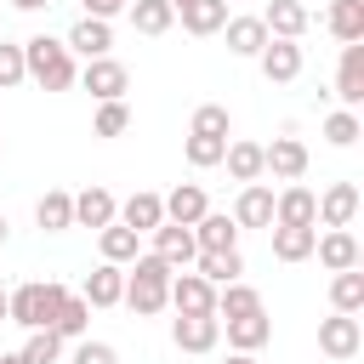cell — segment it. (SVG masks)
Listing matches in <instances>:
<instances>
[{"label": "cell", "instance_id": "obj_10", "mask_svg": "<svg viewBox=\"0 0 364 364\" xmlns=\"http://www.w3.org/2000/svg\"><path fill=\"white\" fill-rule=\"evenodd\" d=\"M262 171H273V176H284V182H301V171H307V148H301L296 136H273V142L262 148Z\"/></svg>", "mask_w": 364, "mask_h": 364}, {"label": "cell", "instance_id": "obj_31", "mask_svg": "<svg viewBox=\"0 0 364 364\" xmlns=\"http://www.w3.org/2000/svg\"><path fill=\"white\" fill-rule=\"evenodd\" d=\"M245 313H262V296L250 284H216V318H245Z\"/></svg>", "mask_w": 364, "mask_h": 364}, {"label": "cell", "instance_id": "obj_14", "mask_svg": "<svg viewBox=\"0 0 364 364\" xmlns=\"http://www.w3.org/2000/svg\"><path fill=\"white\" fill-rule=\"evenodd\" d=\"M68 51H80V57H108V46H114V28H108V17H80L74 28H68V40H63Z\"/></svg>", "mask_w": 364, "mask_h": 364}, {"label": "cell", "instance_id": "obj_46", "mask_svg": "<svg viewBox=\"0 0 364 364\" xmlns=\"http://www.w3.org/2000/svg\"><path fill=\"white\" fill-rule=\"evenodd\" d=\"M228 364H256V358H250V353H233V358H228Z\"/></svg>", "mask_w": 364, "mask_h": 364}, {"label": "cell", "instance_id": "obj_49", "mask_svg": "<svg viewBox=\"0 0 364 364\" xmlns=\"http://www.w3.org/2000/svg\"><path fill=\"white\" fill-rule=\"evenodd\" d=\"M182 6H188V0H171V11H182Z\"/></svg>", "mask_w": 364, "mask_h": 364}, {"label": "cell", "instance_id": "obj_11", "mask_svg": "<svg viewBox=\"0 0 364 364\" xmlns=\"http://www.w3.org/2000/svg\"><path fill=\"white\" fill-rule=\"evenodd\" d=\"M154 256H159V262H171V267H188V262L199 256L193 228H182V222H159V228H154Z\"/></svg>", "mask_w": 364, "mask_h": 364}, {"label": "cell", "instance_id": "obj_6", "mask_svg": "<svg viewBox=\"0 0 364 364\" xmlns=\"http://www.w3.org/2000/svg\"><path fill=\"white\" fill-rule=\"evenodd\" d=\"M165 301L176 307V313H216V284L210 279H199V273H171V290H165Z\"/></svg>", "mask_w": 364, "mask_h": 364}, {"label": "cell", "instance_id": "obj_4", "mask_svg": "<svg viewBox=\"0 0 364 364\" xmlns=\"http://www.w3.org/2000/svg\"><path fill=\"white\" fill-rule=\"evenodd\" d=\"M358 347H364V330H358V318L353 313H330V318H318V353L324 358H358Z\"/></svg>", "mask_w": 364, "mask_h": 364}, {"label": "cell", "instance_id": "obj_19", "mask_svg": "<svg viewBox=\"0 0 364 364\" xmlns=\"http://www.w3.org/2000/svg\"><path fill=\"white\" fill-rule=\"evenodd\" d=\"M262 23H267V34H273V40H301L313 17H307V6H301V0H273V6L262 11Z\"/></svg>", "mask_w": 364, "mask_h": 364}, {"label": "cell", "instance_id": "obj_24", "mask_svg": "<svg viewBox=\"0 0 364 364\" xmlns=\"http://www.w3.org/2000/svg\"><path fill=\"white\" fill-rule=\"evenodd\" d=\"M353 210H358V188H353V182H330L324 199H318V222H324V228H347Z\"/></svg>", "mask_w": 364, "mask_h": 364}, {"label": "cell", "instance_id": "obj_16", "mask_svg": "<svg viewBox=\"0 0 364 364\" xmlns=\"http://www.w3.org/2000/svg\"><path fill=\"white\" fill-rule=\"evenodd\" d=\"M233 222L239 228H273V188L245 182L239 188V205H233Z\"/></svg>", "mask_w": 364, "mask_h": 364}, {"label": "cell", "instance_id": "obj_2", "mask_svg": "<svg viewBox=\"0 0 364 364\" xmlns=\"http://www.w3.org/2000/svg\"><path fill=\"white\" fill-rule=\"evenodd\" d=\"M171 273H176V267H171V262H159L154 250H148V256H136V262H131V273H125V296H119V301H125L136 318H154V313L165 307Z\"/></svg>", "mask_w": 364, "mask_h": 364}, {"label": "cell", "instance_id": "obj_27", "mask_svg": "<svg viewBox=\"0 0 364 364\" xmlns=\"http://www.w3.org/2000/svg\"><path fill=\"white\" fill-rule=\"evenodd\" d=\"M176 17H182L188 34H216V28L228 23V0H188Z\"/></svg>", "mask_w": 364, "mask_h": 364}, {"label": "cell", "instance_id": "obj_23", "mask_svg": "<svg viewBox=\"0 0 364 364\" xmlns=\"http://www.w3.org/2000/svg\"><path fill=\"white\" fill-rule=\"evenodd\" d=\"M222 34H228V51H233V57H256V51L267 46V23H262V17H228Z\"/></svg>", "mask_w": 364, "mask_h": 364}, {"label": "cell", "instance_id": "obj_18", "mask_svg": "<svg viewBox=\"0 0 364 364\" xmlns=\"http://www.w3.org/2000/svg\"><path fill=\"white\" fill-rule=\"evenodd\" d=\"M313 256H318L330 273H341V267H358V239H353L347 228H330V233H318V239H313Z\"/></svg>", "mask_w": 364, "mask_h": 364}, {"label": "cell", "instance_id": "obj_41", "mask_svg": "<svg viewBox=\"0 0 364 364\" xmlns=\"http://www.w3.org/2000/svg\"><path fill=\"white\" fill-rule=\"evenodd\" d=\"M228 125H233V119H228V108H222V102L193 108V131H199V136H228Z\"/></svg>", "mask_w": 364, "mask_h": 364}, {"label": "cell", "instance_id": "obj_30", "mask_svg": "<svg viewBox=\"0 0 364 364\" xmlns=\"http://www.w3.org/2000/svg\"><path fill=\"white\" fill-rule=\"evenodd\" d=\"M193 262H199V279H210V284H233L245 273V256L239 250H199Z\"/></svg>", "mask_w": 364, "mask_h": 364}, {"label": "cell", "instance_id": "obj_22", "mask_svg": "<svg viewBox=\"0 0 364 364\" xmlns=\"http://www.w3.org/2000/svg\"><path fill=\"white\" fill-rule=\"evenodd\" d=\"M222 324H228V347L233 353H256L273 336V318L267 313H245V318H222Z\"/></svg>", "mask_w": 364, "mask_h": 364}, {"label": "cell", "instance_id": "obj_9", "mask_svg": "<svg viewBox=\"0 0 364 364\" xmlns=\"http://www.w3.org/2000/svg\"><path fill=\"white\" fill-rule=\"evenodd\" d=\"M336 97L347 108L364 102V40H347L341 46V68H336Z\"/></svg>", "mask_w": 364, "mask_h": 364}, {"label": "cell", "instance_id": "obj_25", "mask_svg": "<svg viewBox=\"0 0 364 364\" xmlns=\"http://www.w3.org/2000/svg\"><path fill=\"white\" fill-rule=\"evenodd\" d=\"M34 222H40L46 233H63V228H74V193H63V188H46V193H40V205H34Z\"/></svg>", "mask_w": 364, "mask_h": 364}, {"label": "cell", "instance_id": "obj_48", "mask_svg": "<svg viewBox=\"0 0 364 364\" xmlns=\"http://www.w3.org/2000/svg\"><path fill=\"white\" fill-rule=\"evenodd\" d=\"M0 318H6V290H0Z\"/></svg>", "mask_w": 364, "mask_h": 364}, {"label": "cell", "instance_id": "obj_35", "mask_svg": "<svg viewBox=\"0 0 364 364\" xmlns=\"http://www.w3.org/2000/svg\"><path fill=\"white\" fill-rule=\"evenodd\" d=\"M85 324H91V301L85 296H63V307L51 313V330L68 341V336H85Z\"/></svg>", "mask_w": 364, "mask_h": 364}, {"label": "cell", "instance_id": "obj_13", "mask_svg": "<svg viewBox=\"0 0 364 364\" xmlns=\"http://www.w3.org/2000/svg\"><path fill=\"white\" fill-rule=\"evenodd\" d=\"M80 296H85L91 307H119V296H125V273H119V262L91 267V273H85V284H80Z\"/></svg>", "mask_w": 364, "mask_h": 364}, {"label": "cell", "instance_id": "obj_26", "mask_svg": "<svg viewBox=\"0 0 364 364\" xmlns=\"http://www.w3.org/2000/svg\"><path fill=\"white\" fill-rule=\"evenodd\" d=\"M313 239H318V228H284V222H273V256L279 262H307Z\"/></svg>", "mask_w": 364, "mask_h": 364}, {"label": "cell", "instance_id": "obj_44", "mask_svg": "<svg viewBox=\"0 0 364 364\" xmlns=\"http://www.w3.org/2000/svg\"><path fill=\"white\" fill-rule=\"evenodd\" d=\"M17 11H40V6H51V0H11Z\"/></svg>", "mask_w": 364, "mask_h": 364}, {"label": "cell", "instance_id": "obj_1", "mask_svg": "<svg viewBox=\"0 0 364 364\" xmlns=\"http://www.w3.org/2000/svg\"><path fill=\"white\" fill-rule=\"evenodd\" d=\"M23 68H28V80L40 85V91H68L74 85V51L63 46V40H51V34H34V40H23Z\"/></svg>", "mask_w": 364, "mask_h": 364}, {"label": "cell", "instance_id": "obj_21", "mask_svg": "<svg viewBox=\"0 0 364 364\" xmlns=\"http://www.w3.org/2000/svg\"><path fill=\"white\" fill-rule=\"evenodd\" d=\"M193 245H199V250H239V222L205 210V216L193 222Z\"/></svg>", "mask_w": 364, "mask_h": 364}, {"label": "cell", "instance_id": "obj_29", "mask_svg": "<svg viewBox=\"0 0 364 364\" xmlns=\"http://www.w3.org/2000/svg\"><path fill=\"white\" fill-rule=\"evenodd\" d=\"M97 233H102V262H136V256H142V245H136L142 233H136V228L108 222V228H97Z\"/></svg>", "mask_w": 364, "mask_h": 364}, {"label": "cell", "instance_id": "obj_47", "mask_svg": "<svg viewBox=\"0 0 364 364\" xmlns=\"http://www.w3.org/2000/svg\"><path fill=\"white\" fill-rule=\"evenodd\" d=\"M6 233H11V228H6V210H0V245H6Z\"/></svg>", "mask_w": 364, "mask_h": 364}, {"label": "cell", "instance_id": "obj_33", "mask_svg": "<svg viewBox=\"0 0 364 364\" xmlns=\"http://www.w3.org/2000/svg\"><path fill=\"white\" fill-rule=\"evenodd\" d=\"M125 11H131V23H136V34H165V28L176 23L171 0H131Z\"/></svg>", "mask_w": 364, "mask_h": 364}, {"label": "cell", "instance_id": "obj_15", "mask_svg": "<svg viewBox=\"0 0 364 364\" xmlns=\"http://www.w3.org/2000/svg\"><path fill=\"white\" fill-rule=\"evenodd\" d=\"M205 210H210V199H205V188H199V182H176V188L165 193V222H182V228H193Z\"/></svg>", "mask_w": 364, "mask_h": 364}, {"label": "cell", "instance_id": "obj_28", "mask_svg": "<svg viewBox=\"0 0 364 364\" xmlns=\"http://www.w3.org/2000/svg\"><path fill=\"white\" fill-rule=\"evenodd\" d=\"M222 165L233 182H262V142H228Z\"/></svg>", "mask_w": 364, "mask_h": 364}, {"label": "cell", "instance_id": "obj_38", "mask_svg": "<svg viewBox=\"0 0 364 364\" xmlns=\"http://www.w3.org/2000/svg\"><path fill=\"white\" fill-rule=\"evenodd\" d=\"M222 154H228V136H188V165H199V171H210V165H222Z\"/></svg>", "mask_w": 364, "mask_h": 364}, {"label": "cell", "instance_id": "obj_34", "mask_svg": "<svg viewBox=\"0 0 364 364\" xmlns=\"http://www.w3.org/2000/svg\"><path fill=\"white\" fill-rule=\"evenodd\" d=\"M330 301H336V313H358L364 307V273L358 267H341L330 279Z\"/></svg>", "mask_w": 364, "mask_h": 364}, {"label": "cell", "instance_id": "obj_7", "mask_svg": "<svg viewBox=\"0 0 364 364\" xmlns=\"http://www.w3.org/2000/svg\"><path fill=\"white\" fill-rule=\"evenodd\" d=\"M171 341H176L182 353H210V347L222 341V318H216V313H176Z\"/></svg>", "mask_w": 364, "mask_h": 364}, {"label": "cell", "instance_id": "obj_3", "mask_svg": "<svg viewBox=\"0 0 364 364\" xmlns=\"http://www.w3.org/2000/svg\"><path fill=\"white\" fill-rule=\"evenodd\" d=\"M63 284L57 279H28V284H17L11 296H6V318L11 324H23V330H40V324H51V313L63 307Z\"/></svg>", "mask_w": 364, "mask_h": 364}, {"label": "cell", "instance_id": "obj_43", "mask_svg": "<svg viewBox=\"0 0 364 364\" xmlns=\"http://www.w3.org/2000/svg\"><path fill=\"white\" fill-rule=\"evenodd\" d=\"M131 0H85V17H114V11H125Z\"/></svg>", "mask_w": 364, "mask_h": 364}, {"label": "cell", "instance_id": "obj_42", "mask_svg": "<svg viewBox=\"0 0 364 364\" xmlns=\"http://www.w3.org/2000/svg\"><path fill=\"white\" fill-rule=\"evenodd\" d=\"M74 364H119V353L108 341H80L74 347Z\"/></svg>", "mask_w": 364, "mask_h": 364}, {"label": "cell", "instance_id": "obj_5", "mask_svg": "<svg viewBox=\"0 0 364 364\" xmlns=\"http://www.w3.org/2000/svg\"><path fill=\"white\" fill-rule=\"evenodd\" d=\"M97 102H114V97H125V85H131V74H125V63H114V57H85V68L74 74Z\"/></svg>", "mask_w": 364, "mask_h": 364}, {"label": "cell", "instance_id": "obj_17", "mask_svg": "<svg viewBox=\"0 0 364 364\" xmlns=\"http://www.w3.org/2000/svg\"><path fill=\"white\" fill-rule=\"evenodd\" d=\"M114 222H125V228H136V233H154L159 222H165V199L159 193H148V188H136L125 205H119V216Z\"/></svg>", "mask_w": 364, "mask_h": 364}, {"label": "cell", "instance_id": "obj_8", "mask_svg": "<svg viewBox=\"0 0 364 364\" xmlns=\"http://www.w3.org/2000/svg\"><path fill=\"white\" fill-rule=\"evenodd\" d=\"M256 63H262V74H267L273 85H290V80L301 74V46H296V40H273V34H267V46L256 51Z\"/></svg>", "mask_w": 364, "mask_h": 364}, {"label": "cell", "instance_id": "obj_45", "mask_svg": "<svg viewBox=\"0 0 364 364\" xmlns=\"http://www.w3.org/2000/svg\"><path fill=\"white\" fill-rule=\"evenodd\" d=\"M0 364H23V353H0Z\"/></svg>", "mask_w": 364, "mask_h": 364}, {"label": "cell", "instance_id": "obj_39", "mask_svg": "<svg viewBox=\"0 0 364 364\" xmlns=\"http://www.w3.org/2000/svg\"><path fill=\"white\" fill-rule=\"evenodd\" d=\"M125 125H131V108H125V97H114V102L97 108V125H91V131H97V136H119Z\"/></svg>", "mask_w": 364, "mask_h": 364}, {"label": "cell", "instance_id": "obj_20", "mask_svg": "<svg viewBox=\"0 0 364 364\" xmlns=\"http://www.w3.org/2000/svg\"><path fill=\"white\" fill-rule=\"evenodd\" d=\"M114 216H119V205H114L108 188H80V193H74V222H80V228H108Z\"/></svg>", "mask_w": 364, "mask_h": 364}, {"label": "cell", "instance_id": "obj_12", "mask_svg": "<svg viewBox=\"0 0 364 364\" xmlns=\"http://www.w3.org/2000/svg\"><path fill=\"white\" fill-rule=\"evenodd\" d=\"M273 222H284V228H313V222H318V199H313L301 182H290V188L273 199Z\"/></svg>", "mask_w": 364, "mask_h": 364}, {"label": "cell", "instance_id": "obj_40", "mask_svg": "<svg viewBox=\"0 0 364 364\" xmlns=\"http://www.w3.org/2000/svg\"><path fill=\"white\" fill-rule=\"evenodd\" d=\"M23 80H28V68H23V46L0 40V91H11V85H23Z\"/></svg>", "mask_w": 364, "mask_h": 364}, {"label": "cell", "instance_id": "obj_32", "mask_svg": "<svg viewBox=\"0 0 364 364\" xmlns=\"http://www.w3.org/2000/svg\"><path fill=\"white\" fill-rule=\"evenodd\" d=\"M330 34L347 46V40H364V0H330Z\"/></svg>", "mask_w": 364, "mask_h": 364}, {"label": "cell", "instance_id": "obj_36", "mask_svg": "<svg viewBox=\"0 0 364 364\" xmlns=\"http://www.w3.org/2000/svg\"><path fill=\"white\" fill-rule=\"evenodd\" d=\"M57 353H63V336H57L51 324L28 330V341H23V364H57Z\"/></svg>", "mask_w": 364, "mask_h": 364}, {"label": "cell", "instance_id": "obj_37", "mask_svg": "<svg viewBox=\"0 0 364 364\" xmlns=\"http://www.w3.org/2000/svg\"><path fill=\"white\" fill-rule=\"evenodd\" d=\"M324 142H330V148H353V142H358V114H353V108L324 114Z\"/></svg>", "mask_w": 364, "mask_h": 364}]
</instances>
